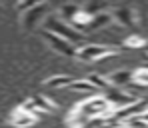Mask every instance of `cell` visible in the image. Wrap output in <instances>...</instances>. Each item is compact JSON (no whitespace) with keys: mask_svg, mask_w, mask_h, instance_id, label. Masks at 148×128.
Returning a JSON list of instances; mask_svg holds the SVG:
<instances>
[{"mask_svg":"<svg viewBox=\"0 0 148 128\" xmlns=\"http://www.w3.org/2000/svg\"><path fill=\"white\" fill-rule=\"evenodd\" d=\"M86 80H88V82H90V84H92L96 90H102V92H104V90L110 86V82H108V80H104L102 76H98V74H90Z\"/></svg>","mask_w":148,"mask_h":128,"instance_id":"cell-8","label":"cell"},{"mask_svg":"<svg viewBox=\"0 0 148 128\" xmlns=\"http://www.w3.org/2000/svg\"><path fill=\"white\" fill-rule=\"evenodd\" d=\"M36 4H40V0H22L18 6L20 8H30V6H36Z\"/></svg>","mask_w":148,"mask_h":128,"instance_id":"cell-11","label":"cell"},{"mask_svg":"<svg viewBox=\"0 0 148 128\" xmlns=\"http://www.w3.org/2000/svg\"><path fill=\"white\" fill-rule=\"evenodd\" d=\"M12 122L18 128H28L30 124H34V114L32 112H26V110H16V114L12 116Z\"/></svg>","mask_w":148,"mask_h":128,"instance_id":"cell-4","label":"cell"},{"mask_svg":"<svg viewBox=\"0 0 148 128\" xmlns=\"http://www.w3.org/2000/svg\"><path fill=\"white\" fill-rule=\"evenodd\" d=\"M46 38H48V42L54 44V48L58 52H62V54H68V56H76V46L70 44L68 40H64V38H60V36H56V34H46Z\"/></svg>","mask_w":148,"mask_h":128,"instance_id":"cell-3","label":"cell"},{"mask_svg":"<svg viewBox=\"0 0 148 128\" xmlns=\"http://www.w3.org/2000/svg\"><path fill=\"white\" fill-rule=\"evenodd\" d=\"M48 28L56 34V36H60V38L68 40L70 44H74V46H76V42H80V40H82V34H80V32H76L74 28H70V26H64L62 22H58V20H50Z\"/></svg>","mask_w":148,"mask_h":128,"instance_id":"cell-2","label":"cell"},{"mask_svg":"<svg viewBox=\"0 0 148 128\" xmlns=\"http://www.w3.org/2000/svg\"><path fill=\"white\" fill-rule=\"evenodd\" d=\"M110 86H116V88H122V86H128L132 84V72H126V70H120V72H114L110 76Z\"/></svg>","mask_w":148,"mask_h":128,"instance_id":"cell-5","label":"cell"},{"mask_svg":"<svg viewBox=\"0 0 148 128\" xmlns=\"http://www.w3.org/2000/svg\"><path fill=\"white\" fill-rule=\"evenodd\" d=\"M132 82L140 84V86H148V68H142L138 72L132 74Z\"/></svg>","mask_w":148,"mask_h":128,"instance_id":"cell-9","label":"cell"},{"mask_svg":"<svg viewBox=\"0 0 148 128\" xmlns=\"http://www.w3.org/2000/svg\"><path fill=\"white\" fill-rule=\"evenodd\" d=\"M108 22H110V16L108 14H100V16H92L88 24L92 26V28H98V26H104V24H108Z\"/></svg>","mask_w":148,"mask_h":128,"instance_id":"cell-10","label":"cell"},{"mask_svg":"<svg viewBox=\"0 0 148 128\" xmlns=\"http://www.w3.org/2000/svg\"><path fill=\"white\" fill-rule=\"evenodd\" d=\"M114 48H108V46H98V44H88V46H82L80 50H76V58L84 60V62H94L102 56H108L112 54Z\"/></svg>","mask_w":148,"mask_h":128,"instance_id":"cell-1","label":"cell"},{"mask_svg":"<svg viewBox=\"0 0 148 128\" xmlns=\"http://www.w3.org/2000/svg\"><path fill=\"white\" fill-rule=\"evenodd\" d=\"M72 80L74 78H70V76H54L50 80H46V86H50V88H66Z\"/></svg>","mask_w":148,"mask_h":128,"instance_id":"cell-7","label":"cell"},{"mask_svg":"<svg viewBox=\"0 0 148 128\" xmlns=\"http://www.w3.org/2000/svg\"><path fill=\"white\" fill-rule=\"evenodd\" d=\"M66 88L72 90V92H82V94H94V92H98L88 80H72Z\"/></svg>","mask_w":148,"mask_h":128,"instance_id":"cell-6","label":"cell"}]
</instances>
